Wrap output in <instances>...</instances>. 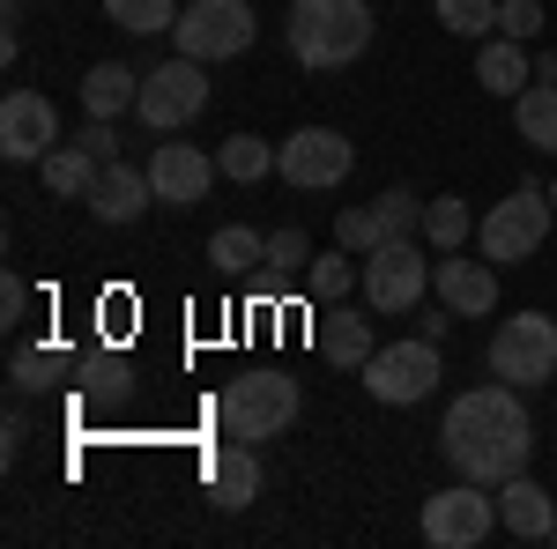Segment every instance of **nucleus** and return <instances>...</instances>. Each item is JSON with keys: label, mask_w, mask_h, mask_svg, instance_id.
Returning <instances> with one entry per match:
<instances>
[{"label": "nucleus", "mask_w": 557, "mask_h": 549, "mask_svg": "<svg viewBox=\"0 0 557 549\" xmlns=\"http://www.w3.org/2000/svg\"><path fill=\"white\" fill-rule=\"evenodd\" d=\"M438 453L454 461V475H469V483H506L528 467L535 453V423H528V401H520V386L491 379V386H469L446 423H438Z\"/></svg>", "instance_id": "obj_1"}, {"label": "nucleus", "mask_w": 557, "mask_h": 549, "mask_svg": "<svg viewBox=\"0 0 557 549\" xmlns=\"http://www.w3.org/2000/svg\"><path fill=\"white\" fill-rule=\"evenodd\" d=\"M372 0H290V23H283V38L298 52V67L312 75H327V67H349V60H364V45H372Z\"/></svg>", "instance_id": "obj_2"}, {"label": "nucleus", "mask_w": 557, "mask_h": 549, "mask_svg": "<svg viewBox=\"0 0 557 549\" xmlns=\"http://www.w3.org/2000/svg\"><path fill=\"white\" fill-rule=\"evenodd\" d=\"M305 394L290 372H275V364H253V372H238V379L215 394V431L223 438H246V446H268V438H283L290 423H298Z\"/></svg>", "instance_id": "obj_3"}, {"label": "nucleus", "mask_w": 557, "mask_h": 549, "mask_svg": "<svg viewBox=\"0 0 557 549\" xmlns=\"http://www.w3.org/2000/svg\"><path fill=\"white\" fill-rule=\"evenodd\" d=\"M550 186H513L506 201H491V215L475 223V246L491 267H513V260H535L543 253V238H550Z\"/></svg>", "instance_id": "obj_4"}, {"label": "nucleus", "mask_w": 557, "mask_h": 549, "mask_svg": "<svg viewBox=\"0 0 557 549\" xmlns=\"http://www.w3.org/2000/svg\"><path fill=\"white\" fill-rule=\"evenodd\" d=\"M438 379H446V364H438V341H424V335L380 341L372 364H364V394L380 409H417V401L438 394Z\"/></svg>", "instance_id": "obj_5"}, {"label": "nucleus", "mask_w": 557, "mask_h": 549, "mask_svg": "<svg viewBox=\"0 0 557 549\" xmlns=\"http://www.w3.org/2000/svg\"><path fill=\"white\" fill-rule=\"evenodd\" d=\"M253 38H260L253 0H194V8H178V23H172V45L186 60H201V67L253 52Z\"/></svg>", "instance_id": "obj_6"}, {"label": "nucleus", "mask_w": 557, "mask_h": 549, "mask_svg": "<svg viewBox=\"0 0 557 549\" xmlns=\"http://www.w3.org/2000/svg\"><path fill=\"white\" fill-rule=\"evenodd\" d=\"M134 112H141V127H149V134L194 127V120L209 112V67H201V60H186V52H172L164 67H149V75H141Z\"/></svg>", "instance_id": "obj_7"}, {"label": "nucleus", "mask_w": 557, "mask_h": 549, "mask_svg": "<svg viewBox=\"0 0 557 549\" xmlns=\"http://www.w3.org/2000/svg\"><path fill=\"white\" fill-rule=\"evenodd\" d=\"M491 379L520 386V394L557 379V320L550 312H513V320H498V335H491Z\"/></svg>", "instance_id": "obj_8"}, {"label": "nucleus", "mask_w": 557, "mask_h": 549, "mask_svg": "<svg viewBox=\"0 0 557 549\" xmlns=\"http://www.w3.org/2000/svg\"><path fill=\"white\" fill-rule=\"evenodd\" d=\"M275 171H283V186H298V194H335L349 171H357V141H349L343 127H298L275 149Z\"/></svg>", "instance_id": "obj_9"}, {"label": "nucleus", "mask_w": 557, "mask_h": 549, "mask_svg": "<svg viewBox=\"0 0 557 549\" xmlns=\"http://www.w3.org/2000/svg\"><path fill=\"white\" fill-rule=\"evenodd\" d=\"M498 527V490L491 483H454V490H431L424 498V542L431 549H475Z\"/></svg>", "instance_id": "obj_10"}, {"label": "nucleus", "mask_w": 557, "mask_h": 549, "mask_svg": "<svg viewBox=\"0 0 557 549\" xmlns=\"http://www.w3.org/2000/svg\"><path fill=\"white\" fill-rule=\"evenodd\" d=\"M431 290V260L409 246V238H386L380 253H364V304L394 320V312H417Z\"/></svg>", "instance_id": "obj_11"}, {"label": "nucleus", "mask_w": 557, "mask_h": 549, "mask_svg": "<svg viewBox=\"0 0 557 549\" xmlns=\"http://www.w3.org/2000/svg\"><path fill=\"white\" fill-rule=\"evenodd\" d=\"M60 149V112H52V97L45 89H8V104H0V157L8 164H45Z\"/></svg>", "instance_id": "obj_12"}, {"label": "nucleus", "mask_w": 557, "mask_h": 549, "mask_svg": "<svg viewBox=\"0 0 557 549\" xmlns=\"http://www.w3.org/2000/svg\"><path fill=\"white\" fill-rule=\"evenodd\" d=\"M215 171H223V164H215L209 149H194V141H157V157H149V186H157L164 209H194V201H209Z\"/></svg>", "instance_id": "obj_13"}, {"label": "nucleus", "mask_w": 557, "mask_h": 549, "mask_svg": "<svg viewBox=\"0 0 557 549\" xmlns=\"http://www.w3.org/2000/svg\"><path fill=\"white\" fill-rule=\"evenodd\" d=\"M431 290H438V304L454 320H483V312H498V267L446 253V260H431Z\"/></svg>", "instance_id": "obj_14"}, {"label": "nucleus", "mask_w": 557, "mask_h": 549, "mask_svg": "<svg viewBox=\"0 0 557 549\" xmlns=\"http://www.w3.org/2000/svg\"><path fill=\"white\" fill-rule=\"evenodd\" d=\"M498 527L513 535V542H550V527H557V506H550V490L520 467V475H506L498 483Z\"/></svg>", "instance_id": "obj_15"}, {"label": "nucleus", "mask_w": 557, "mask_h": 549, "mask_svg": "<svg viewBox=\"0 0 557 549\" xmlns=\"http://www.w3.org/2000/svg\"><path fill=\"white\" fill-rule=\"evenodd\" d=\"M149 201H157V186H149V164H104L97 171V186H89V215L97 223H141L149 215Z\"/></svg>", "instance_id": "obj_16"}, {"label": "nucleus", "mask_w": 557, "mask_h": 549, "mask_svg": "<svg viewBox=\"0 0 557 549\" xmlns=\"http://www.w3.org/2000/svg\"><path fill=\"white\" fill-rule=\"evenodd\" d=\"M253 498H260V446H246V438L215 446V453H209V506L246 512Z\"/></svg>", "instance_id": "obj_17"}, {"label": "nucleus", "mask_w": 557, "mask_h": 549, "mask_svg": "<svg viewBox=\"0 0 557 549\" xmlns=\"http://www.w3.org/2000/svg\"><path fill=\"white\" fill-rule=\"evenodd\" d=\"M312 341H320V357L327 364H343V372H364L372 364V320H357L349 304H320V320H312Z\"/></svg>", "instance_id": "obj_18"}, {"label": "nucleus", "mask_w": 557, "mask_h": 549, "mask_svg": "<svg viewBox=\"0 0 557 549\" xmlns=\"http://www.w3.org/2000/svg\"><path fill=\"white\" fill-rule=\"evenodd\" d=\"M475 83L513 104L520 89L535 83V52H528L520 38H483V45H475Z\"/></svg>", "instance_id": "obj_19"}, {"label": "nucleus", "mask_w": 557, "mask_h": 549, "mask_svg": "<svg viewBox=\"0 0 557 549\" xmlns=\"http://www.w3.org/2000/svg\"><path fill=\"white\" fill-rule=\"evenodd\" d=\"M134 97H141V75H134L127 60H97L83 75V112L89 120H120V112H134Z\"/></svg>", "instance_id": "obj_20"}, {"label": "nucleus", "mask_w": 557, "mask_h": 549, "mask_svg": "<svg viewBox=\"0 0 557 549\" xmlns=\"http://www.w3.org/2000/svg\"><path fill=\"white\" fill-rule=\"evenodd\" d=\"M513 134L528 141V149L557 157V83H528L513 97Z\"/></svg>", "instance_id": "obj_21"}, {"label": "nucleus", "mask_w": 557, "mask_h": 549, "mask_svg": "<svg viewBox=\"0 0 557 549\" xmlns=\"http://www.w3.org/2000/svg\"><path fill=\"white\" fill-rule=\"evenodd\" d=\"M45 186H52V194H60V201H89V186H97V157H89L83 141H60V149H52V157H45Z\"/></svg>", "instance_id": "obj_22"}, {"label": "nucleus", "mask_w": 557, "mask_h": 549, "mask_svg": "<svg viewBox=\"0 0 557 549\" xmlns=\"http://www.w3.org/2000/svg\"><path fill=\"white\" fill-rule=\"evenodd\" d=\"M209 267L215 275H253V267H268V238L246 230V223H223L209 238Z\"/></svg>", "instance_id": "obj_23"}, {"label": "nucleus", "mask_w": 557, "mask_h": 549, "mask_svg": "<svg viewBox=\"0 0 557 549\" xmlns=\"http://www.w3.org/2000/svg\"><path fill=\"white\" fill-rule=\"evenodd\" d=\"M349 290H364V267H357L343 246L305 267V297H312V304H349Z\"/></svg>", "instance_id": "obj_24"}, {"label": "nucleus", "mask_w": 557, "mask_h": 549, "mask_svg": "<svg viewBox=\"0 0 557 549\" xmlns=\"http://www.w3.org/2000/svg\"><path fill=\"white\" fill-rule=\"evenodd\" d=\"M475 223H483V215H469V201H461V194H446V201H424V238L438 246V253H461V246L475 238Z\"/></svg>", "instance_id": "obj_25"}, {"label": "nucleus", "mask_w": 557, "mask_h": 549, "mask_svg": "<svg viewBox=\"0 0 557 549\" xmlns=\"http://www.w3.org/2000/svg\"><path fill=\"white\" fill-rule=\"evenodd\" d=\"M215 164H223V178H231V186H260V178L275 171V149H268L260 134H231V141L215 149Z\"/></svg>", "instance_id": "obj_26"}, {"label": "nucleus", "mask_w": 557, "mask_h": 549, "mask_svg": "<svg viewBox=\"0 0 557 549\" xmlns=\"http://www.w3.org/2000/svg\"><path fill=\"white\" fill-rule=\"evenodd\" d=\"M438 8V30H454L461 45L498 38V0H431Z\"/></svg>", "instance_id": "obj_27"}, {"label": "nucleus", "mask_w": 557, "mask_h": 549, "mask_svg": "<svg viewBox=\"0 0 557 549\" xmlns=\"http://www.w3.org/2000/svg\"><path fill=\"white\" fill-rule=\"evenodd\" d=\"M8 379H15V394H45V386L67 379V357L60 349H15L8 357Z\"/></svg>", "instance_id": "obj_28"}, {"label": "nucleus", "mask_w": 557, "mask_h": 549, "mask_svg": "<svg viewBox=\"0 0 557 549\" xmlns=\"http://www.w3.org/2000/svg\"><path fill=\"white\" fill-rule=\"evenodd\" d=\"M104 15L134 30V38H149V30H172L178 23V0H104Z\"/></svg>", "instance_id": "obj_29"}, {"label": "nucleus", "mask_w": 557, "mask_h": 549, "mask_svg": "<svg viewBox=\"0 0 557 549\" xmlns=\"http://www.w3.org/2000/svg\"><path fill=\"white\" fill-rule=\"evenodd\" d=\"M372 209H380V230H386V238H417V230H424V201H417L409 186H386Z\"/></svg>", "instance_id": "obj_30"}, {"label": "nucleus", "mask_w": 557, "mask_h": 549, "mask_svg": "<svg viewBox=\"0 0 557 549\" xmlns=\"http://www.w3.org/2000/svg\"><path fill=\"white\" fill-rule=\"evenodd\" d=\"M335 246H343V253H380L386 246V230H380V209H343L335 215Z\"/></svg>", "instance_id": "obj_31"}, {"label": "nucleus", "mask_w": 557, "mask_h": 549, "mask_svg": "<svg viewBox=\"0 0 557 549\" xmlns=\"http://www.w3.org/2000/svg\"><path fill=\"white\" fill-rule=\"evenodd\" d=\"M498 38L535 45L543 38V0H498Z\"/></svg>", "instance_id": "obj_32"}, {"label": "nucleus", "mask_w": 557, "mask_h": 549, "mask_svg": "<svg viewBox=\"0 0 557 549\" xmlns=\"http://www.w3.org/2000/svg\"><path fill=\"white\" fill-rule=\"evenodd\" d=\"M268 267H312V238H305L298 223H283V230H268Z\"/></svg>", "instance_id": "obj_33"}, {"label": "nucleus", "mask_w": 557, "mask_h": 549, "mask_svg": "<svg viewBox=\"0 0 557 549\" xmlns=\"http://www.w3.org/2000/svg\"><path fill=\"white\" fill-rule=\"evenodd\" d=\"M75 372H83L89 394H127V364H120V357H83Z\"/></svg>", "instance_id": "obj_34"}, {"label": "nucleus", "mask_w": 557, "mask_h": 549, "mask_svg": "<svg viewBox=\"0 0 557 549\" xmlns=\"http://www.w3.org/2000/svg\"><path fill=\"white\" fill-rule=\"evenodd\" d=\"M75 141H83L97 164H120V134H112V120H89V127L75 134Z\"/></svg>", "instance_id": "obj_35"}, {"label": "nucleus", "mask_w": 557, "mask_h": 549, "mask_svg": "<svg viewBox=\"0 0 557 549\" xmlns=\"http://www.w3.org/2000/svg\"><path fill=\"white\" fill-rule=\"evenodd\" d=\"M23 312H30V290H23V275H8V283H0V320L23 327Z\"/></svg>", "instance_id": "obj_36"}, {"label": "nucleus", "mask_w": 557, "mask_h": 549, "mask_svg": "<svg viewBox=\"0 0 557 549\" xmlns=\"http://www.w3.org/2000/svg\"><path fill=\"white\" fill-rule=\"evenodd\" d=\"M409 320H417V335H424V341H446V327H454V312H446V304H438V312H424V304H417Z\"/></svg>", "instance_id": "obj_37"}, {"label": "nucleus", "mask_w": 557, "mask_h": 549, "mask_svg": "<svg viewBox=\"0 0 557 549\" xmlns=\"http://www.w3.org/2000/svg\"><path fill=\"white\" fill-rule=\"evenodd\" d=\"M535 83H557V52H535Z\"/></svg>", "instance_id": "obj_38"}, {"label": "nucleus", "mask_w": 557, "mask_h": 549, "mask_svg": "<svg viewBox=\"0 0 557 549\" xmlns=\"http://www.w3.org/2000/svg\"><path fill=\"white\" fill-rule=\"evenodd\" d=\"M550 209H557V178H550Z\"/></svg>", "instance_id": "obj_39"}, {"label": "nucleus", "mask_w": 557, "mask_h": 549, "mask_svg": "<svg viewBox=\"0 0 557 549\" xmlns=\"http://www.w3.org/2000/svg\"><path fill=\"white\" fill-rule=\"evenodd\" d=\"M550 542H557V527H550Z\"/></svg>", "instance_id": "obj_40"}]
</instances>
